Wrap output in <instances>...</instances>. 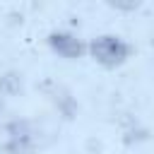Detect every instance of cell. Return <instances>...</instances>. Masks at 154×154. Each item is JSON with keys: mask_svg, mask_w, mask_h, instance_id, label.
<instances>
[{"mask_svg": "<svg viewBox=\"0 0 154 154\" xmlns=\"http://www.w3.org/2000/svg\"><path fill=\"white\" fill-rule=\"evenodd\" d=\"M7 135H10V140L5 142V152L7 154H34L36 152L34 132H31V125L26 120L10 123L7 125Z\"/></svg>", "mask_w": 154, "mask_h": 154, "instance_id": "obj_3", "label": "cell"}, {"mask_svg": "<svg viewBox=\"0 0 154 154\" xmlns=\"http://www.w3.org/2000/svg\"><path fill=\"white\" fill-rule=\"evenodd\" d=\"M48 46H51L53 53H58L60 58H67V60H77V58H82L87 53V43L77 34L63 31V29L48 34Z\"/></svg>", "mask_w": 154, "mask_h": 154, "instance_id": "obj_2", "label": "cell"}, {"mask_svg": "<svg viewBox=\"0 0 154 154\" xmlns=\"http://www.w3.org/2000/svg\"><path fill=\"white\" fill-rule=\"evenodd\" d=\"M87 53H89L99 65H103V67L111 70V67L123 65V63L130 58L132 46H130L125 38L116 36V34H101V36H96V38L89 41Z\"/></svg>", "mask_w": 154, "mask_h": 154, "instance_id": "obj_1", "label": "cell"}]
</instances>
